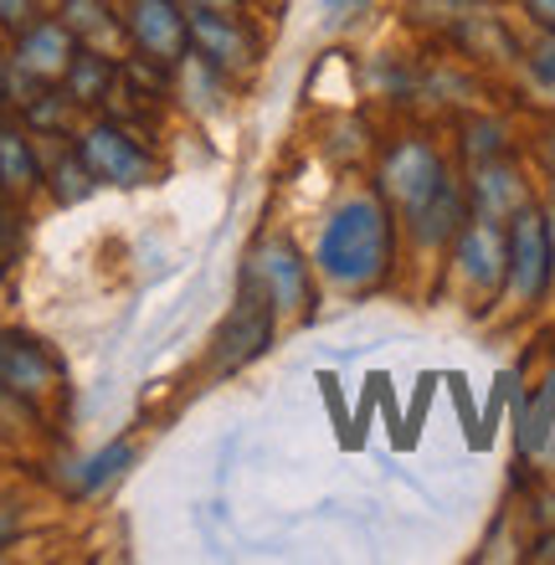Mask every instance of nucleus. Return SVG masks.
I'll use <instances>...</instances> for the list:
<instances>
[{
  "label": "nucleus",
  "instance_id": "obj_1",
  "mask_svg": "<svg viewBox=\"0 0 555 565\" xmlns=\"http://www.w3.org/2000/svg\"><path fill=\"white\" fill-rule=\"evenodd\" d=\"M319 273L340 288H371L391 268V211L375 195H350L319 232Z\"/></svg>",
  "mask_w": 555,
  "mask_h": 565
},
{
  "label": "nucleus",
  "instance_id": "obj_2",
  "mask_svg": "<svg viewBox=\"0 0 555 565\" xmlns=\"http://www.w3.org/2000/svg\"><path fill=\"white\" fill-rule=\"evenodd\" d=\"M551 222L541 211H514V226H510V288L520 303H535L551 282Z\"/></svg>",
  "mask_w": 555,
  "mask_h": 565
},
{
  "label": "nucleus",
  "instance_id": "obj_3",
  "mask_svg": "<svg viewBox=\"0 0 555 565\" xmlns=\"http://www.w3.org/2000/svg\"><path fill=\"white\" fill-rule=\"evenodd\" d=\"M381 180H386V195H396V201H402V211L412 216V211H417L427 195L442 191L448 170H442V154H437L433 145L406 139V145H396L386 154V170H381Z\"/></svg>",
  "mask_w": 555,
  "mask_h": 565
},
{
  "label": "nucleus",
  "instance_id": "obj_4",
  "mask_svg": "<svg viewBox=\"0 0 555 565\" xmlns=\"http://www.w3.org/2000/svg\"><path fill=\"white\" fill-rule=\"evenodd\" d=\"M268 340H273V303H268V294H257V273H253L237 313L226 319L222 340H216L222 344V350H216V371H237V365L257 360L268 350Z\"/></svg>",
  "mask_w": 555,
  "mask_h": 565
},
{
  "label": "nucleus",
  "instance_id": "obj_5",
  "mask_svg": "<svg viewBox=\"0 0 555 565\" xmlns=\"http://www.w3.org/2000/svg\"><path fill=\"white\" fill-rule=\"evenodd\" d=\"M129 31L145 57L154 62H181L185 42H191V15H181L170 0H135V15H129Z\"/></svg>",
  "mask_w": 555,
  "mask_h": 565
},
{
  "label": "nucleus",
  "instance_id": "obj_6",
  "mask_svg": "<svg viewBox=\"0 0 555 565\" xmlns=\"http://www.w3.org/2000/svg\"><path fill=\"white\" fill-rule=\"evenodd\" d=\"M83 164L93 170V180H114V185H139V180L150 175L145 149L124 135V129H114V124L88 129V139H83Z\"/></svg>",
  "mask_w": 555,
  "mask_h": 565
},
{
  "label": "nucleus",
  "instance_id": "obj_7",
  "mask_svg": "<svg viewBox=\"0 0 555 565\" xmlns=\"http://www.w3.org/2000/svg\"><path fill=\"white\" fill-rule=\"evenodd\" d=\"M458 268L473 288H499V282L510 278V237L499 232L494 222H473L463 226V237H458Z\"/></svg>",
  "mask_w": 555,
  "mask_h": 565
},
{
  "label": "nucleus",
  "instance_id": "obj_8",
  "mask_svg": "<svg viewBox=\"0 0 555 565\" xmlns=\"http://www.w3.org/2000/svg\"><path fill=\"white\" fill-rule=\"evenodd\" d=\"M191 46L216 67H242L253 57V36L237 26V15H226L222 6H195L191 15Z\"/></svg>",
  "mask_w": 555,
  "mask_h": 565
},
{
  "label": "nucleus",
  "instance_id": "obj_9",
  "mask_svg": "<svg viewBox=\"0 0 555 565\" xmlns=\"http://www.w3.org/2000/svg\"><path fill=\"white\" fill-rule=\"evenodd\" d=\"M257 288L268 294L273 309H303V298H309V273H303L299 253L288 247V242H268L263 253H257Z\"/></svg>",
  "mask_w": 555,
  "mask_h": 565
},
{
  "label": "nucleus",
  "instance_id": "obj_10",
  "mask_svg": "<svg viewBox=\"0 0 555 565\" xmlns=\"http://www.w3.org/2000/svg\"><path fill=\"white\" fill-rule=\"evenodd\" d=\"M463 191L452 185V180H442V191L427 195L406 222H412V232H417V242H427V247H437V242L458 237V226H463Z\"/></svg>",
  "mask_w": 555,
  "mask_h": 565
},
{
  "label": "nucleus",
  "instance_id": "obj_11",
  "mask_svg": "<svg viewBox=\"0 0 555 565\" xmlns=\"http://www.w3.org/2000/svg\"><path fill=\"white\" fill-rule=\"evenodd\" d=\"M67 62H73V46H67V31L62 26H31L26 42H21V67L26 73H42V77H57L67 73Z\"/></svg>",
  "mask_w": 555,
  "mask_h": 565
},
{
  "label": "nucleus",
  "instance_id": "obj_12",
  "mask_svg": "<svg viewBox=\"0 0 555 565\" xmlns=\"http://www.w3.org/2000/svg\"><path fill=\"white\" fill-rule=\"evenodd\" d=\"M0 381L15 391H36L52 381V360L36 350L31 340H11V344H0Z\"/></svg>",
  "mask_w": 555,
  "mask_h": 565
},
{
  "label": "nucleus",
  "instance_id": "obj_13",
  "mask_svg": "<svg viewBox=\"0 0 555 565\" xmlns=\"http://www.w3.org/2000/svg\"><path fill=\"white\" fill-rule=\"evenodd\" d=\"M551 431H555V375L520 406V452H525V458H545Z\"/></svg>",
  "mask_w": 555,
  "mask_h": 565
},
{
  "label": "nucleus",
  "instance_id": "obj_14",
  "mask_svg": "<svg viewBox=\"0 0 555 565\" xmlns=\"http://www.w3.org/2000/svg\"><path fill=\"white\" fill-rule=\"evenodd\" d=\"M504 211H520V180L499 164H483L479 175V216L483 222H499Z\"/></svg>",
  "mask_w": 555,
  "mask_h": 565
},
{
  "label": "nucleus",
  "instance_id": "obj_15",
  "mask_svg": "<svg viewBox=\"0 0 555 565\" xmlns=\"http://www.w3.org/2000/svg\"><path fill=\"white\" fill-rule=\"evenodd\" d=\"M0 180L15 185V191L36 185V154H31V145L21 135H11V129H0Z\"/></svg>",
  "mask_w": 555,
  "mask_h": 565
},
{
  "label": "nucleus",
  "instance_id": "obj_16",
  "mask_svg": "<svg viewBox=\"0 0 555 565\" xmlns=\"http://www.w3.org/2000/svg\"><path fill=\"white\" fill-rule=\"evenodd\" d=\"M129 462H135V447H129V443H114V447H104L98 458H88V462H83V473H77V489H83V493L104 489L108 478H119L124 468H129Z\"/></svg>",
  "mask_w": 555,
  "mask_h": 565
},
{
  "label": "nucleus",
  "instance_id": "obj_17",
  "mask_svg": "<svg viewBox=\"0 0 555 565\" xmlns=\"http://www.w3.org/2000/svg\"><path fill=\"white\" fill-rule=\"evenodd\" d=\"M67 83H73V98H98V93L114 83V67H108L104 57H93V52H83V57L67 62Z\"/></svg>",
  "mask_w": 555,
  "mask_h": 565
},
{
  "label": "nucleus",
  "instance_id": "obj_18",
  "mask_svg": "<svg viewBox=\"0 0 555 565\" xmlns=\"http://www.w3.org/2000/svg\"><path fill=\"white\" fill-rule=\"evenodd\" d=\"M104 21V6L98 0H67V26L73 31H93Z\"/></svg>",
  "mask_w": 555,
  "mask_h": 565
},
{
  "label": "nucleus",
  "instance_id": "obj_19",
  "mask_svg": "<svg viewBox=\"0 0 555 565\" xmlns=\"http://www.w3.org/2000/svg\"><path fill=\"white\" fill-rule=\"evenodd\" d=\"M530 67H535V77H541V83H555V36H545V42L535 46Z\"/></svg>",
  "mask_w": 555,
  "mask_h": 565
},
{
  "label": "nucleus",
  "instance_id": "obj_20",
  "mask_svg": "<svg viewBox=\"0 0 555 565\" xmlns=\"http://www.w3.org/2000/svg\"><path fill=\"white\" fill-rule=\"evenodd\" d=\"M319 386H324V402H330V417L345 427V402H340V386H334V375H319Z\"/></svg>",
  "mask_w": 555,
  "mask_h": 565
},
{
  "label": "nucleus",
  "instance_id": "obj_21",
  "mask_svg": "<svg viewBox=\"0 0 555 565\" xmlns=\"http://www.w3.org/2000/svg\"><path fill=\"white\" fill-rule=\"evenodd\" d=\"M530 11L541 15L545 26H555V0H530Z\"/></svg>",
  "mask_w": 555,
  "mask_h": 565
},
{
  "label": "nucleus",
  "instance_id": "obj_22",
  "mask_svg": "<svg viewBox=\"0 0 555 565\" xmlns=\"http://www.w3.org/2000/svg\"><path fill=\"white\" fill-rule=\"evenodd\" d=\"M0 11H6V21H21V11H26V0H0Z\"/></svg>",
  "mask_w": 555,
  "mask_h": 565
},
{
  "label": "nucleus",
  "instance_id": "obj_23",
  "mask_svg": "<svg viewBox=\"0 0 555 565\" xmlns=\"http://www.w3.org/2000/svg\"><path fill=\"white\" fill-rule=\"evenodd\" d=\"M6 535H11V514H0V545H6Z\"/></svg>",
  "mask_w": 555,
  "mask_h": 565
},
{
  "label": "nucleus",
  "instance_id": "obj_24",
  "mask_svg": "<svg viewBox=\"0 0 555 565\" xmlns=\"http://www.w3.org/2000/svg\"><path fill=\"white\" fill-rule=\"evenodd\" d=\"M551 257H555V226H551Z\"/></svg>",
  "mask_w": 555,
  "mask_h": 565
},
{
  "label": "nucleus",
  "instance_id": "obj_25",
  "mask_svg": "<svg viewBox=\"0 0 555 565\" xmlns=\"http://www.w3.org/2000/svg\"><path fill=\"white\" fill-rule=\"evenodd\" d=\"M551 164H555V135H551Z\"/></svg>",
  "mask_w": 555,
  "mask_h": 565
},
{
  "label": "nucleus",
  "instance_id": "obj_26",
  "mask_svg": "<svg viewBox=\"0 0 555 565\" xmlns=\"http://www.w3.org/2000/svg\"><path fill=\"white\" fill-rule=\"evenodd\" d=\"M350 6H371V0H350Z\"/></svg>",
  "mask_w": 555,
  "mask_h": 565
}]
</instances>
